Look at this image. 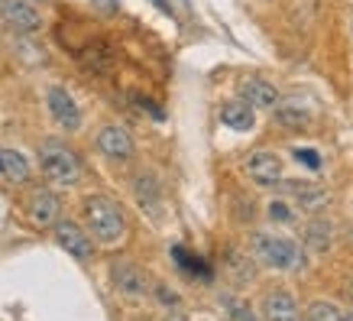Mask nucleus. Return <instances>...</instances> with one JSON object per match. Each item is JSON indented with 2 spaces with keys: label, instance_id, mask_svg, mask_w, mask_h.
I'll return each instance as SVG.
<instances>
[{
  "label": "nucleus",
  "instance_id": "1",
  "mask_svg": "<svg viewBox=\"0 0 353 321\" xmlns=\"http://www.w3.org/2000/svg\"><path fill=\"white\" fill-rule=\"evenodd\" d=\"M250 257L269 269H282V273H299V269H305V250H301L292 237L269 234V231H256V234H253V240H250Z\"/></svg>",
  "mask_w": 353,
  "mask_h": 321
},
{
  "label": "nucleus",
  "instance_id": "2",
  "mask_svg": "<svg viewBox=\"0 0 353 321\" xmlns=\"http://www.w3.org/2000/svg\"><path fill=\"white\" fill-rule=\"evenodd\" d=\"M85 224L88 234L104 246H114L127 237V217L120 211V204L108 195H88L85 198Z\"/></svg>",
  "mask_w": 353,
  "mask_h": 321
},
{
  "label": "nucleus",
  "instance_id": "3",
  "mask_svg": "<svg viewBox=\"0 0 353 321\" xmlns=\"http://www.w3.org/2000/svg\"><path fill=\"white\" fill-rule=\"evenodd\" d=\"M39 169L49 182L72 188L81 182V159L75 156V150L62 143V139H43L39 146Z\"/></svg>",
  "mask_w": 353,
  "mask_h": 321
},
{
  "label": "nucleus",
  "instance_id": "4",
  "mask_svg": "<svg viewBox=\"0 0 353 321\" xmlns=\"http://www.w3.org/2000/svg\"><path fill=\"white\" fill-rule=\"evenodd\" d=\"M0 23L20 36H30L43 30V13L32 0H0Z\"/></svg>",
  "mask_w": 353,
  "mask_h": 321
},
{
  "label": "nucleus",
  "instance_id": "5",
  "mask_svg": "<svg viewBox=\"0 0 353 321\" xmlns=\"http://www.w3.org/2000/svg\"><path fill=\"white\" fill-rule=\"evenodd\" d=\"M23 208H26L30 224L39 227V231L55 227V221H62V198H59L52 188H32V192L26 195Z\"/></svg>",
  "mask_w": 353,
  "mask_h": 321
},
{
  "label": "nucleus",
  "instance_id": "6",
  "mask_svg": "<svg viewBox=\"0 0 353 321\" xmlns=\"http://www.w3.org/2000/svg\"><path fill=\"white\" fill-rule=\"evenodd\" d=\"M243 172H246V179L253 185H259V188H279V185L285 182L282 159H279L272 150H253L243 166Z\"/></svg>",
  "mask_w": 353,
  "mask_h": 321
},
{
  "label": "nucleus",
  "instance_id": "7",
  "mask_svg": "<svg viewBox=\"0 0 353 321\" xmlns=\"http://www.w3.org/2000/svg\"><path fill=\"white\" fill-rule=\"evenodd\" d=\"M110 276H114V289L123 295V299H146L150 295V276H146V269L137 266V263H130V260H117L114 269H110Z\"/></svg>",
  "mask_w": 353,
  "mask_h": 321
},
{
  "label": "nucleus",
  "instance_id": "8",
  "mask_svg": "<svg viewBox=\"0 0 353 321\" xmlns=\"http://www.w3.org/2000/svg\"><path fill=\"white\" fill-rule=\"evenodd\" d=\"M52 231H55L59 246H62L68 257H75L78 263H88V260L94 257V240H91V234L81 224H75V221H55Z\"/></svg>",
  "mask_w": 353,
  "mask_h": 321
},
{
  "label": "nucleus",
  "instance_id": "9",
  "mask_svg": "<svg viewBox=\"0 0 353 321\" xmlns=\"http://www.w3.org/2000/svg\"><path fill=\"white\" fill-rule=\"evenodd\" d=\"M46 104H49V114L62 130H68V133L81 130V107L75 104V97L68 95L62 85H52L46 91Z\"/></svg>",
  "mask_w": 353,
  "mask_h": 321
},
{
  "label": "nucleus",
  "instance_id": "10",
  "mask_svg": "<svg viewBox=\"0 0 353 321\" xmlns=\"http://www.w3.org/2000/svg\"><path fill=\"white\" fill-rule=\"evenodd\" d=\"M97 153L114 162H127L137 153V146H133V137L123 127L108 124V127H101V133H97Z\"/></svg>",
  "mask_w": 353,
  "mask_h": 321
},
{
  "label": "nucleus",
  "instance_id": "11",
  "mask_svg": "<svg viewBox=\"0 0 353 321\" xmlns=\"http://www.w3.org/2000/svg\"><path fill=\"white\" fill-rule=\"evenodd\" d=\"M259 315L263 321H301V309L295 295L285 289H272L259 299Z\"/></svg>",
  "mask_w": 353,
  "mask_h": 321
},
{
  "label": "nucleus",
  "instance_id": "12",
  "mask_svg": "<svg viewBox=\"0 0 353 321\" xmlns=\"http://www.w3.org/2000/svg\"><path fill=\"white\" fill-rule=\"evenodd\" d=\"M240 101H246L253 110H276V104L282 101V95H279V88L272 85V81L250 75V78L240 81Z\"/></svg>",
  "mask_w": 353,
  "mask_h": 321
},
{
  "label": "nucleus",
  "instance_id": "13",
  "mask_svg": "<svg viewBox=\"0 0 353 321\" xmlns=\"http://www.w3.org/2000/svg\"><path fill=\"white\" fill-rule=\"evenodd\" d=\"M0 179H3L7 185H26L32 179L30 159H26L20 150L3 146V150H0Z\"/></svg>",
  "mask_w": 353,
  "mask_h": 321
},
{
  "label": "nucleus",
  "instance_id": "14",
  "mask_svg": "<svg viewBox=\"0 0 353 321\" xmlns=\"http://www.w3.org/2000/svg\"><path fill=\"white\" fill-rule=\"evenodd\" d=\"M133 195H137V202L143 211H150L152 217L159 214L162 208V188H159V179L152 175V172H139L137 179H133Z\"/></svg>",
  "mask_w": 353,
  "mask_h": 321
},
{
  "label": "nucleus",
  "instance_id": "15",
  "mask_svg": "<svg viewBox=\"0 0 353 321\" xmlns=\"http://www.w3.org/2000/svg\"><path fill=\"white\" fill-rule=\"evenodd\" d=\"M224 269L234 286H250L256 279V260L250 257V253H243V250H227Z\"/></svg>",
  "mask_w": 353,
  "mask_h": 321
},
{
  "label": "nucleus",
  "instance_id": "16",
  "mask_svg": "<svg viewBox=\"0 0 353 321\" xmlns=\"http://www.w3.org/2000/svg\"><path fill=\"white\" fill-rule=\"evenodd\" d=\"M276 124L282 130H311L314 114L299 101H279L276 104Z\"/></svg>",
  "mask_w": 353,
  "mask_h": 321
},
{
  "label": "nucleus",
  "instance_id": "17",
  "mask_svg": "<svg viewBox=\"0 0 353 321\" xmlns=\"http://www.w3.org/2000/svg\"><path fill=\"white\" fill-rule=\"evenodd\" d=\"M282 185L292 192V198H295V204H299L301 211H308V214L324 211L327 202H331V195L324 192V188H314V185H305V182H282Z\"/></svg>",
  "mask_w": 353,
  "mask_h": 321
},
{
  "label": "nucleus",
  "instance_id": "18",
  "mask_svg": "<svg viewBox=\"0 0 353 321\" xmlns=\"http://www.w3.org/2000/svg\"><path fill=\"white\" fill-rule=\"evenodd\" d=\"M221 120H224V127L243 133V130H253L256 114H253V107L246 104V101H227V104L221 107Z\"/></svg>",
  "mask_w": 353,
  "mask_h": 321
},
{
  "label": "nucleus",
  "instance_id": "19",
  "mask_svg": "<svg viewBox=\"0 0 353 321\" xmlns=\"http://www.w3.org/2000/svg\"><path fill=\"white\" fill-rule=\"evenodd\" d=\"M305 244H308L314 253H324V250L331 246V224L321 221V217L308 221V227H305Z\"/></svg>",
  "mask_w": 353,
  "mask_h": 321
},
{
  "label": "nucleus",
  "instance_id": "20",
  "mask_svg": "<svg viewBox=\"0 0 353 321\" xmlns=\"http://www.w3.org/2000/svg\"><path fill=\"white\" fill-rule=\"evenodd\" d=\"M172 257H175V263H179L185 273H192V276H198V279H211V269L204 266L194 253H188L185 246H172Z\"/></svg>",
  "mask_w": 353,
  "mask_h": 321
},
{
  "label": "nucleus",
  "instance_id": "21",
  "mask_svg": "<svg viewBox=\"0 0 353 321\" xmlns=\"http://www.w3.org/2000/svg\"><path fill=\"white\" fill-rule=\"evenodd\" d=\"M301 321H343V311L334 302H311L301 311Z\"/></svg>",
  "mask_w": 353,
  "mask_h": 321
},
{
  "label": "nucleus",
  "instance_id": "22",
  "mask_svg": "<svg viewBox=\"0 0 353 321\" xmlns=\"http://www.w3.org/2000/svg\"><path fill=\"white\" fill-rule=\"evenodd\" d=\"M292 156H295V162H301V166H308V169H321V156H318V153L314 150H308V146H295V150H292Z\"/></svg>",
  "mask_w": 353,
  "mask_h": 321
},
{
  "label": "nucleus",
  "instance_id": "23",
  "mask_svg": "<svg viewBox=\"0 0 353 321\" xmlns=\"http://www.w3.org/2000/svg\"><path fill=\"white\" fill-rule=\"evenodd\" d=\"M269 217H272V221H292L295 211L289 208V202H272L269 204Z\"/></svg>",
  "mask_w": 353,
  "mask_h": 321
},
{
  "label": "nucleus",
  "instance_id": "24",
  "mask_svg": "<svg viewBox=\"0 0 353 321\" xmlns=\"http://www.w3.org/2000/svg\"><path fill=\"white\" fill-rule=\"evenodd\" d=\"M227 305H230V318L234 321H256V315H253V311H250V305H243V302H227Z\"/></svg>",
  "mask_w": 353,
  "mask_h": 321
},
{
  "label": "nucleus",
  "instance_id": "25",
  "mask_svg": "<svg viewBox=\"0 0 353 321\" xmlns=\"http://www.w3.org/2000/svg\"><path fill=\"white\" fill-rule=\"evenodd\" d=\"M156 299H162L165 305H172V309L179 305V295H175L172 289H165V286H156Z\"/></svg>",
  "mask_w": 353,
  "mask_h": 321
},
{
  "label": "nucleus",
  "instance_id": "26",
  "mask_svg": "<svg viewBox=\"0 0 353 321\" xmlns=\"http://www.w3.org/2000/svg\"><path fill=\"white\" fill-rule=\"evenodd\" d=\"M101 10H117V0H94Z\"/></svg>",
  "mask_w": 353,
  "mask_h": 321
},
{
  "label": "nucleus",
  "instance_id": "27",
  "mask_svg": "<svg viewBox=\"0 0 353 321\" xmlns=\"http://www.w3.org/2000/svg\"><path fill=\"white\" fill-rule=\"evenodd\" d=\"M343 295H347V299L353 302V273L347 276V282H343Z\"/></svg>",
  "mask_w": 353,
  "mask_h": 321
},
{
  "label": "nucleus",
  "instance_id": "28",
  "mask_svg": "<svg viewBox=\"0 0 353 321\" xmlns=\"http://www.w3.org/2000/svg\"><path fill=\"white\" fill-rule=\"evenodd\" d=\"M152 3H156V7H159V10H165V13H172V7H169V3H165V0H152Z\"/></svg>",
  "mask_w": 353,
  "mask_h": 321
},
{
  "label": "nucleus",
  "instance_id": "29",
  "mask_svg": "<svg viewBox=\"0 0 353 321\" xmlns=\"http://www.w3.org/2000/svg\"><path fill=\"white\" fill-rule=\"evenodd\" d=\"M165 321H185V318H182V315H169V318H165Z\"/></svg>",
  "mask_w": 353,
  "mask_h": 321
},
{
  "label": "nucleus",
  "instance_id": "30",
  "mask_svg": "<svg viewBox=\"0 0 353 321\" xmlns=\"http://www.w3.org/2000/svg\"><path fill=\"white\" fill-rule=\"evenodd\" d=\"M343 321H353V309H350V311H347V315H343Z\"/></svg>",
  "mask_w": 353,
  "mask_h": 321
},
{
  "label": "nucleus",
  "instance_id": "31",
  "mask_svg": "<svg viewBox=\"0 0 353 321\" xmlns=\"http://www.w3.org/2000/svg\"><path fill=\"white\" fill-rule=\"evenodd\" d=\"M137 321H152V318H137Z\"/></svg>",
  "mask_w": 353,
  "mask_h": 321
},
{
  "label": "nucleus",
  "instance_id": "32",
  "mask_svg": "<svg viewBox=\"0 0 353 321\" xmlns=\"http://www.w3.org/2000/svg\"><path fill=\"white\" fill-rule=\"evenodd\" d=\"M32 3H36V0H32Z\"/></svg>",
  "mask_w": 353,
  "mask_h": 321
}]
</instances>
